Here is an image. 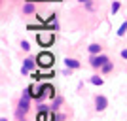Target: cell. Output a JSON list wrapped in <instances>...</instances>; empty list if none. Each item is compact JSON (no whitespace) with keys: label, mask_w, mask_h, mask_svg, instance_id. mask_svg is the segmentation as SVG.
<instances>
[{"label":"cell","mask_w":127,"mask_h":121,"mask_svg":"<svg viewBox=\"0 0 127 121\" xmlns=\"http://www.w3.org/2000/svg\"><path fill=\"white\" fill-rule=\"evenodd\" d=\"M108 61H110V57H108V55H104V53H99V55H89V59H87V64H89L93 70H101L102 66L108 63Z\"/></svg>","instance_id":"6da1fadb"},{"label":"cell","mask_w":127,"mask_h":121,"mask_svg":"<svg viewBox=\"0 0 127 121\" xmlns=\"http://www.w3.org/2000/svg\"><path fill=\"white\" fill-rule=\"evenodd\" d=\"M36 61H38V70H40V68H42V70H48V68H51V66H53L55 57H53V53L44 51V53H40V55L36 57Z\"/></svg>","instance_id":"7a4b0ae2"},{"label":"cell","mask_w":127,"mask_h":121,"mask_svg":"<svg viewBox=\"0 0 127 121\" xmlns=\"http://www.w3.org/2000/svg\"><path fill=\"white\" fill-rule=\"evenodd\" d=\"M29 110H31V98H23V97H19V100H17V108H15V117H17V119H25V116L29 114Z\"/></svg>","instance_id":"3957f363"},{"label":"cell","mask_w":127,"mask_h":121,"mask_svg":"<svg viewBox=\"0 0 127 121\" xmlns=\"http://www.w3.org/2000/svg\"><path fill=\"white\" fill-rule=\"evenodd\" d=\"M93 108H95V112H104L106 108H108V98H106L104 95H95L93 97Z\"/></svg>","instance_id":"277c9868"},{"label":"cell","mask_w":127,"mask_h":121,"mask_svg":"<svg viewBox=\"0 0 127 121\" xmlns=\"http://www.w3.org/2000/svg\"><path fill=\"white\" fill-rule=\"evenodd\" d=\"M21 13L23 15H32V13H36V2L25 0V4L21 6Z\"/></svg>","instance_id":"5b68a950"},{"label":"cell","mask_w":127,"mask_h":121,"mask_svg":"<svg viewBox=\"0 0 127 121\" xmlns=\"http://www.w3.org/2000/svg\"><path fill=\"white\" fill-rule=\"evenodd\" d=\"M64 66H68V68H72V70H80L82 68V63L74 57H66L64 59Z\"/></svg>","instance_id":"8992f818"},{"label":"cell","mask_w":127,"mask_h":121,"mask_svg":"<svg viewBox=\"0 0 127 121\" xmlns=\"http://www.w3.org/2000/svg\"><path fill=\"white\" fill-rule=\"evenodd\" d=\"M23 64H25V66L31 70V72H34V70L38 68V61H36V57H32V55H29V57L23 61Z\"/></svg>","instance_id":"52a82bcc"},{"label":"cell","mask_w":127,"mask_h":121,"mask_svg":"<svg viewBox=\"0 0 127 121\" xmlns=\"http://www.w3.org/2000/svg\"><path fill=\"white\" fill-rule=\"evenodd\" d=\"M36 40H38V44H42L44 48H48V46H51V44H53L55 36H53V34H48V36H42V34H38Z\"/></svg>","instance_id":"ba28073f"},{"label":"cell","mask_w":127,"mask_h":121,"mask_svg":"<svg viewBox=\"0 0 127 121\" xmlns=\"http://www.w3.org/2000/svg\"><path fill=\"white\" fill-rule=\"evenodd\" d=\"M89 83L91 85H97V87H101L102 83H104V78H102V74H93V76H89Z\"/></svg>","instance_id":"9c48e42d"},{"label":"cell","mask_w":127,"mask_h":121,"mask_svg":"<svg viewBox=\"0 0 127 121\" xmlns=\"http://www.w3.org/2000/svg\"><path fill=\"white\" fill-rule=\"evenodd\" d=\"M87 53H89V55H99V53H102V46L97 44V42L89 44V46H87Z\"/></svg>","instance_id":"30bf717a"},{"label":"cell","mask_w":127,"mask_h":121,"mask_svg":"<svg viewBox=\"0 0 127 121\" xmlns=\"http://www.w3.org/2000/svg\"><path fill=\"white\" fill-rule=\"evenodd\" d=\"M64 104V97L63 95H57L53 98V104H51V112H59V108Z\"/></svg>","instance_id":"8fae6325"},{"label":"cell","mask_w":127,"mask_h":121,"mask_svg":"<svg viewBox=\"0 0 127 121\" xmlns=\"http://www.w3.org/2000/svg\"><path fill=\"white\" fill-rule=\"evenodd\" d=\"M99 72H101L102 76H108V74H112V72H114V61H108V63H106L104 66L99 70Z\"/></svg>","instance_id":"7c38bea8"},{"label":"cell","mask_w":127,"mask_h":121,"mask_svg":"<svg viewBox=\"0 0 127 121\" xmlns=\"http://www.w3.org/2000/svg\"><path fill=\"white\" fill-rule=\"evenodd\" d=\"M125 34H127V19L122 23V25H120V28L116 30V36H118V38H123Z\"/></svg>","instance_id":"4fadbf2b"},{"label":"cell","mask_w":127,"mask_h":121,"mask_svg":"<svg viewBox=\"0 0 127 121\" xmlns=\"http://www.w3.org/2000/svg\"><path fill=\"white\" fill-rule=\"evenodd\" d=\"M120 8H122V2H120V0H114L112 6H110V13H112V15H116L118 11H120Z\"/></svg>","instance_id":"5bb4252c"},{"label":"cell","mask_w":127,"mask_h":121,"mask_svg":"<svg viewBox=\"0 0 127 121\" xmlns=\"http://www.w3.org/2000/svg\"><path fill=\"white\" fill-rule=\"evenodd\" d=\"M36 112H51V106L44 104V102H38V106H36Z\"/></svg>","instance_id":"9a60e30c"},{"label":"cell","mask_w":127,"mask_h":121,"mask_svg":"<svg viewBox=\"0 0 127 121\" xmlns=\"http://www.w3.org/2000/svg\"><path fill=\"white\" fill-rule=\"evenodd\" d=\"M19 48H21L23 51H31V44L27 42V40H21V42H19Z\"/></svg>","instance_id":"2e32d148"},{"label":"cell","mask_w":127,"mask_h":121,"mask_svg":"<svg viewBox=\"0 0 127 121\" xmlns=\"http://www.w3.org/2000/svg\"><path fill=\"white\" fill-rule=\"evenodd\" d=\"M66 114H63V112H55V121H66Z\"/></svg>","instance_id":"e0dca14e"},{"label":"cell","mask_w":127,"mask_h":121,"mask_svg":"<svg viewBox=\"0 0 127 121\" xmlns=\"http://www.w3.org/2000/svg\"><path fill=\"white\" fill-rule=\"evenodd\" d=\"M120 57H122L123 61H127V48H123L122 51H120Z\"/></svg>","instance_id":"ac0fdd59"},{"label":"cell","mask_w":127,"mask_h":121,"mask_svg":"<svg viewBox=\"0 0 127 121\" xmlns=\"http://www.w3.org/2000/svg\"><path fill=\"white\" fill-rule=\"evenodd\" d=\"M21 74H23V76H29V74H31V70H29L25 64H23V66H21Z\"/></svg>","instance_id":"d6986e66"},{"label":"cell","mask_w":127,"mask_h":121,"mask_svg":"<svg viewBox=\"0 0 127 121\" xmlns=\"http://www.w3.org/2000/svg\"><path fill=\"white\" fill-rule=\"evenodd\" d=\"M87 2H91V0H78V4H87Z\"/></svg>","instance_id":"ffe728a7"},{"label":"cell","mask_w":127,"mask_h":121,"mask_svg":"<svg viewBox=\"0 0 127 121\" xmlns=\"http://www.w3.org/2000/svg\"><path fill=\"white\" fill-rule=\"evenodd\" d=\"M0 121H8V117H4V116H2V117H0Z\"/></svg>","instance_id":"44dd1931"},{"label":"cell","mask_w":127,"mask_h":121,"mask_svg":"<svg viewBox=\"0 0 127 121\" xmlns=\"http://www.w3.org/2000/svg\"><path fill=\"white\" fill-rule=\"evenodd\" d=\"M19 121H25V119H19Z\"/></svg>","instance_id":"7402d4cb"}]
</instances>
